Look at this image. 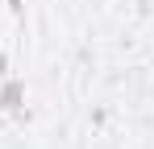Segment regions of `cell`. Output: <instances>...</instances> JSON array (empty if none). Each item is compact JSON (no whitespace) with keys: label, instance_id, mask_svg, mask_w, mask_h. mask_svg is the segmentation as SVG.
<instances>
[{"label":"cell","instance_id":"obj_1","mask_svg":"<svg viewBox=\"0 0 154 149\" xmlns=\"http://www.w3.org/2000/svg\"><path fill=\"white\" fill-rule=\"evenodd\" d=\"M21 99H25V83H17V79H8V83L0 87V108H8V112H13V108H17Z\"/></svg>","mask_w":154,"mask_h":149}]
</instances>
